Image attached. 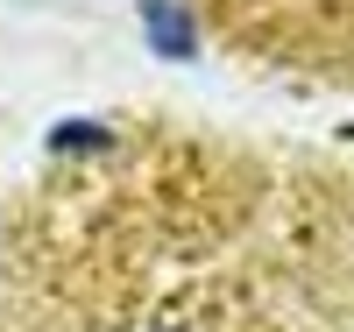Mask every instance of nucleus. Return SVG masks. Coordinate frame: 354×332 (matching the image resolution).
I'll list each match as a JSON object with an SVG mask.
<instances>
[{"instance_id": "nucleus-1", "label": "nucleus", "mask_w": 354, "mask_h": 332, "mask_svg": "<svg viewBox=\"0 0 354 332\" xmlns=\"http://www.w3.org/2000/svg\"><path fill=\"white\" fill-rule=\"evenodd\" d=\"M142 28H149L156 50H170V57L192 50V14H177V0H142Z\"/></svg>"}]
</instances>
